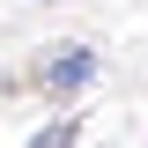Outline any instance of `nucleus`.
Returning a JSON list of instances; mask_svg holds the SVG:
<instances>
[{"label": "nucleus", "mask_w": 148, "mask_h": 148, "mask_svg": "<svg viewBox=\"0 0 148 148\" xmlns=\"http://www.w3.org/2000/svg\"><path fill=\"white\" fill-rule=\"evenodd\" d=\"M89 67H96L89 52H59V59H52V74H45V82H52V89L67 96V89H82V82H89Z\"/></svg>", "instance_id": "nucleus-1"}]
</instances>
